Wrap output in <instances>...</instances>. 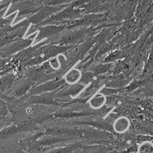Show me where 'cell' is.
I'll return each mask as SVG.
<instances>
[{
  "label": "cell",
  "instance_id": "6da1fadb",
  "mask_svg": "<svg viewBox=\"0 0 153 153\" xmlns=\"http://www.w3.org/2000/svg\"><path fill=\"white\" fill-rule=\"evenodd\" d=\"M76 46H62L50 44L40 47L35 51L33 58L27 66H33L40 64L46 61L55 58L59 54L71 50Z\"/></svg>",
  "mask_w": 153,
  "mask_h": 153
},
{
  "label": "cell",
  "instance_id": "7a4b0ae2",
  "mask_svg": "<svg viewBox=\"0 0 153 153\" xmlns=\"http://www.w3.org/2000/svg\"><path fill=\"white\" fill-rule=\"evenodd\" d=\"M84 9L75 7L73 4L67 6L61 11L50 16L43 23L36 26H43L50 24H61L65 22L72 21L81 17Z\"/></svg>",
  "mask_w": 153,
  "mask_h": 153
},
{
  "label": "cell",
  "instance_id": "3957f363",
  "mask_svg": "<svg viewBox=\"0 0 153 153\" xmlns=\"http://www.w3.org/2000/svg\"><path fill=\"white\" fill-rule=\"evenodd\" d=\"M41 7L40 2L32 0H25L15 2L12 4L11 7L9 9L6 16L11 15L13 13L17 12V16L14 20V23H16L22 18L27 16L30 17L35 14L38 11Z\"/></svg>",
  "mask_w": 153,
  "mask_h": 153
},
{
  "label": "cell",
  "instance_id": "277c9868",
  "mask_svg": "<svg viewBox=\"0 0 153 153\" xmlns=\"http://www.w3.org/2000/svg\"><path fill=\"white\" fill-rule=\"evenodd\" d=\"M65 29L66 26L64 24H50L43 26L34 25L30 28L27 36L38 31L39 33L35 39V43L39 42L45 39L48 41H53L57 38L62 32Z\"/></svg>",
  "mask_w": 153,
  "mask_h": 153
},
{
  "label": "cell",
  "instance_id": "5b68a950",
  "mask_svg": "<svg viewBox=\"0 0 153 153\" xmlns=\"http://www.w3.org/2000/svg\"><path fill=\"white\" fill-rule=\"evenodd\" d=\"M92 31L91 28L85 27L65 32L52 41L51 44L62 46H76L83 40Z\"/></svg>",
  "mask_w": 153,
  "mask_h": 153
},
{
  "label": "cell",
  "instance_id": "8992f818",
  "mask_svg": "<svg viewBox=\"0 0 153 153\" xmlns=\"http://www.w3.org/2000/svg\"><path fill=\"white\" fill-rule=\"evenodd\" d=\"M107 16L104 14H89L76 20L63 23L66 26V29L72 30L76 28H85L94 25L106 20Z\"/></svg>",
  "mask_w": 153,
  "mask_h": 153
},
{
  "label": "cell",
  "instance_id": "52a82bcc",
  "mask_svg": "<svg viewBox=\"0 0 153 153\" xmlns=\"http://www.w3.org/2000/svg\"><path fill=\"white\" fill-rule=\"evenodd\" d=\"M65 7V5L58 6L45 5L41 7L36 13L30 16L26 20L28 24H32L34 25H38L39 24L43 23L50 16L61 11Z\"/></svg>",
  "mask_w": 153,
  "mask_h": 153
},
{
  "label": "cell",
  "instance_id": "ba28073f",
  "mask_svg": "<svg viewBox=\"0 0 153 153\" xmlns=\"http://www.w3.org/2000/svg\"><path fill=\"white\" fill-rule=\"evenodd\" d=\"M34 36L28 38L20 39L11 42L0 49V57L9 58L10 56L17 54L23 50L31 46Z\"/></svg>",
  "mask_w": 153,
  "mask_h": 153
},
{
  "label": "cell",
  "instance_id": "9c48e42d",
  "mask_svg": "<svg viewBox=\"0 0 153 153\" xmlns=\"http://www.w3.org/2000/svg\"><path fill=\"white\" fill-rule=\"evenodd\" d=\"M66 83L64 78H56L47 81L33 86L29 92L31 95H36L43 93L54 92L57 91Z\"/></svg>",
  "mask_w": 153,
  "mask_h": 153
},
{
  "label": "cell",
  "instance_id": "30bf717a",
  "mask_svg": "<svg viewBox=\"0 0 153 153\" xmlns=\"http://www.w3.org/2000/svg\"><path fill=\"white\" fill-rule=\"evenodd\" d=\"M50 41L46 40L41 43L35 45V46H30L28 48L23 50L20 52L15 54L14 57H13V59L15 61L20 64L24 65L25 66H27L28 64L31 62V60L33 58L35 51L42 46L46 45L47 43H49Z\"/></svg>",
  "mask_w": 153,
  "mask_h": 153
},
{
  "label": "cell",
  "instance_id": "8fae6325",
  "mask_svg": "<svg viewBox=\"0 0 153 153\" xmlns=\"http://www.w3.org/2000/svg\"><path fill=\"white\" fill-rule=\"evenodd\" d=\"M35 82L27 77H23L15 81L12 86V93L17 97H22L30 92L33 87Z\"/></svg>",
  "mask_w": 153,
  "mask_h": 153
},
{
  "label": "cell",
  "instance_id": "7c38bea8",
  "mask_svg": "<svg viewBox=\"0 0 153 153\" xmlns=\"http://www.w3.org/2000/svg\"><path fill=\"white\" fill-rule=\"evenodd\" d=\"M54 92L43 93L36 95H31L28 100V102L34 104H44V105H56L57 102L55 100Z\"/></svg>",
  "mask_w": 153,
  "mask_h": 153
},
{
  "label": "cell",
  "instance_id": "4fadbf2b",
  "mask_svg": "<svg viewBox=\"0 0 153 153\" xmlns=\"http://www.w3.org/2000/svg\"><path fill=\"white\" fill-rule=\"evenodd\" d=\"M96 40L95 39H88L87 40H86L84 43L80 45L79 46L74 47V51L70 54L71 59L72 61L76 62L78 61L79 59L83 58L84 55L91 49V48L94 43L96 42Z\"/></svg>",
  "mask_w": 153,
  "mask_h": 153
},
{
  "label": "cell",
  "instance_id": "5bb4252c",
  "mask_svg": "<svg viewBox=\"0 0 153 153\" xmlns=\"http://www.w3.org/2000/svg\"><path fill=\"white\" fill-rule=\"evenodd\" d=\"M83 132L84 131H82L76 129H70L66 128H50L47 130L46 134L47 135L60 136L70 138L71 137L82 135Z\"/></svg>",
  "mask_w": 153,
  "mask_h": 153
},
{
  "label": "cell",
  "instance_id": "9a60e30c",
  "mask_svg": "<svg viewBox=\"0 0 153 153\" xmlns=\"http://www.w3.org/2000/svg\"><path fill=\"white\" fill-rule=\"evenodd\" d=\"M28 25L29 24H26L16 30L15 31L10 32L5 36L0 39V49L13 41L22 38L23 35L27 31Z\"/></svg>",
  "mask_w": 153,
  "mask_h": 153
},
{
  "label": "cell",
  "instance_id": "2e32d148",
  "mask_svg": "<svg viewBox=\"0 0 153 153\" xmlns=\"http://www.w3.org/2000/svg\"><path fill=\"white\" fill-rule=\"evenodd\" d=\"M65 86V85H64ZM63 86L55 93V97H62L66 96H74L82 91L84 88L82 85L79 84H70L68 86Z\"/></svg>",
  "mask_w": 153,
  "mask_h": 153
},
{
  "label": "cell",
  "instance_id": "e0dca14e",
  "mask_svg": "<svg viewBox=\"0 0 153 153\" xmlns=\"http://www.w3.org/2000/svg\"><path fill=\"white\" fill-rule=\"evenodd\" d=\"M46 69L44 66L42 68H33L30 69L27 73V77L31 79L33 82L41 81L47 77Z\"/></svg>",
  "mask_w": 153,
  "mask_h": 153
},
{
  "label": "cell",
  "instance_id": "ac0fdd59",
  "mask_svg": "<svg viewBox=\"0 0 153 153\" xmlns=\"http://www.w3.org/2000/svg\"><path fill=\"white\" fill-rule=\"evenodd\" d=\"M48 137L46 138L41 139V140L38 142V145L41 147L50 146L53 145L54 144H56L58 143H61L62 142L65 141L69 139V137H60V136H52V135H47Z\"/></svg>",
  "mask_w": 153,
  "mask_h": 153
},
{
  "label": "cell",
  "instance_id": "d6986e66",
  "mask_svg": "<svg viewBox=\"0 0 153 153\" xmlns=\"http://www.w3.org/2000/svg\"><path fill=\"white\" fill-rule=\"evenodd\" d=\"M15 77L13 74L7 73L0 78V92H5L10 89L15 82Z\"/></svg>",
  "mask_w": 153,
  "mask_h": 153
},
{
  "label": "cell",
  "instance_id": "ffe728a7",
  "mask_svg": "<svg viewBox=\"0 0 153 153\" xmlns=\"http://www.w3.org/2000/svg\"><path fill=\"white\" fill-rule=\"evenodd\" d=\"M83 134L86 138L92 139H105L109 138V134L100 130H90L84 131Z\"/></svg>",
  "mask_w": 153,
  "mask_h": 153
},
{
  "label": "cell",
  "instance_id": "44dd1931",
  "mask_svg": "<svg viewBox=\"0 0 153 153\" xmlns=\"http://www.w3.org/2000/svg\"><path fill=\"white\" fill-rule=\"evenodd\" d=\"M19 132L17 126H11L3 128L0 130V139H5Z\"/></svg>",
  "mask_w": 153,
  "mask_h": 153
},
{
  "label": "cell",
  "instance_id": "7402d4cb",
  "mask_svg": "<svg viewBox=\"0 0 153 153\" xmlns=\"http://www.w3.org/2000/svg\"><path fill=\"white\" fill-rule=\"evenodd\" d=\"M26 24H29L30 25V24H28L27 22V20H23V22H22L21 23L16 24L13 26L9 25V26L6 27L0 28V39L5 36L6 35H7L9 33H10V32L15 31L16 30L23 27Z\"/></svg>",
  "mask_w": 153,
  "mask_h": 153
},
{
  "label": "cell",
  "instance_id": "603a6c76",
  "mask_svg": "<svg viewBox=\"0 0 153 153\" xmlns=\"http://www.w3.org/2000/svg\"><path fill=\"white\" fill-rule=\"evenodd\" d=\"M115 131L118 132H123L127 130L129 127V122L126 119L120 118L116 120L114 126Z\"/></svg>",
  "mask_w": 153,
  "mask_h": 153
},
{
  "label": "cell",
  "instance_id": "cb8c5ba5",
  "mask_svg": "<svg viewBox=\"0 0 153 153\" xmlns=\"http://www.w3.org/2000/svg\"><path fill=\"white\" fill-rule=\"evenodd\" d=\"M81 76L78 71H77L76 70H73L67 74L65 78V80L66 82H68L69 84H74V83L77 80L79 81Z\"/></svg>",
  "mask_w": 153,
  "mask_h": 153
},
{
  "label": "cell",
  "instance_id": "d4e9b609",
  "mask_svg": "<svg viewBox=\"0 0 153 153\" xmlns=\"http://www.w3.org/2000/svg\"><path fill=\"white\" fill-rule=\"evenodd\" d=\"M111 68V63H105V64H100L96 66L93 70V73L95 75H98L100 74H103L108 71Z\"/></svg>",
  "mask_w": 153,
  "mask_h": 153
},
{
  "label": "cell",
  "instance_id": "484cf974",
  "mask_svg": "<svg viewBox=\"0 0 153 153\" xmlns=\"http://www.w3.org/2000/svg\"><path fill=\"white\" fill-rule=\"evenodd\" d=\"M74 149L75 147L72 146L60 147L52 149L45 153H70Z\"/></svg>",
  "mask_w": 153,
  "mask_h": 153
},
{
  "label": "cell",
  "instance_id": "4316f807",
  "mask_svg": "<svg viewBox=\"0 0 153 153\" xmlns=\"http://www.w3.org/2000/svg\"><path fill=\"white\" fill-rule=\"evenodd\" d=\"M139 153H153V144L149 142H145L139 147Z\"/></svg>",
  "mask_w": 153,
  "mask_h": 153
},
{
  "label": "cell",
  "instance_id": "83f0119b",
  "mask_svg": "<svg viewBox=\"0 0 153 153\" xmlns=\"http://www.w3.org/2000/svg\"><path fill=\"white\" fill-rule=\"evenodd\" d=\"M95 74L93 72H85L82 74L79 81V82L84 84H88L93 79Z\"/></svg>",
  "mask_w": 153,
  "mask_h": 153
},
{
  "label": "cell",
  "instance_id": "f1b7e54d",
  "mask_svg": "<svg viewBox=\"0 0 153 153\" xmlns=\"http://www.w3.org/2000/svg\"><path fill=\"white\" fill-rule=\"evenodd\" d=\"M16 13H14L12 15H10V16H8L7 17L4 18H0V28H4V27H6L9 26L11 23H12V22L13 21V19H15V17Z\"/></svg>",
  "mask_w": 153,
  "mask_h": 153
},
{
  "label": "cell",
  "instance_id": "f546056e",
  "mask_svg": "<svg viewBox=\"0 0 153 153\" xmlns=\"http://www.w3.org/2000/svg\"><path fill=\"white\" fill-rule=\"evenodd\" d=\"M104 97L98 95L97 96L93 98L91 103L94 107L98 108L104 104Z\"/></svg>",
  "mask_w": 153,
  "mask_h": 153
},
{
  "label": "cell",
  "instance_id": "4dcf8cb0",
  "mask_svg": "<svg viewBox=\"0 0 153 153\" xmlns=\"http://www.w3.org/2000/svg\"><path fill=\"white\" fill-rule=\"evenodd\" d=\"M70 1L71 0H47L46 5H52V6L62 5Z\"/></svg>",
  "mask_w": 153,
  "mask_h": 153
},
{
  "label": "cell",
  "instance_id": "1f68e13d",
  "mask_svg": "<svg viewBox=\"0 0 153 153\" xmlns=\"http://www.w3.org/2000/svg\"><path fill=\"white\" fill-rule=\"evenodd\" d=\"M11 3L10 0H5L0 3V18H2V16L4 15L5 12L8 8L9 5Z\"/></svg>",
  "mask_w": 153,
  "mask_h": 153
},
{
  "label": "cell",
  "instance_id": "d6a6232c",
  "mask_svg": "<svg viewBox=\"0 0 153 153\" xmlns=\"http://www.w3.org/2000/svg\"><path fill=\"white\" fill-rule=\"evenodd\" d=\"M9 58H2L0 57V70H3V68L7 65L9 61Z\"/></svg>",
  "mask_w": 153,
  "mask_h": 153
},
{
  "label": "cell",
  "instance_id": "836d02e7",
  "mask_svg": "<svg viewBox=\"0 0 153 153\" xmlns=\"http://www.w3.org/2000/svg\"><path fill=\"white\" fill-rule=\"evenodd\" d=\"M140 85V83H139L138 82H132L131 84L126 89L128 91H132L135 89H137L138 86Z\"/></svg>",
  "mask_w": 153,
  "mask_h": 153
},
{
  "label": "cell",
  "instance_id": "e575fe53",
  "mask_svg": "<svg viewBox=\"0 0 153 153\" xmlns=\"http://www.w3.org/2000/svg\"><path fill=\"white\" fill-rule=\"evenodd\" d=\"M4 125H5V121L2 117V116L0 115V130H2L4 127Z\"/></svg>",
  "mask_w": 153,
  "mask_h": 153
},
{
  "label": "cell",
  "instance_id": "d590c367",
  "mask_svg": "<svg viewBox=\"0 0 153 153\" xmlns=\"http://www.w3.org/2000/svg\"><path fill=\"white\" fill-rule=\"evenodd\" d=\"M9 69H7V70H0V76H2L6 74H7L9 72Z\"/></svg>",
  "mask_w": 153,
  "mask_h": 153
},
{
  "label": "cell",
  "instance_id": "8d00e7d4",
  "mask_svg": "<svg viewBox=\"0 0 153 153\" xmlns=\"http://www.w3.org/2000/svg\"><path fill=\"white\" fill-rule=\"evenodd\" d=\"M32 1H39V2H40L41 0H32Z\"/></svg>",
  "mask_w": 153,
  "mask_h": 153
},
{
  "label": "cell",
  "instance_id": "74e56055",
  "mask_svg": "<svg viewBox=\"0 0 153 153\" xmlns=\"http://www.w3.org/2000/svg\"><path fill=\"white\" fill-rule=\"evenodd\" d=\"M10 1H11V2H12V0H10Z\"/></svg>",
  "mask_w": 153,
  "mask_h": 153
}]
</instances>
